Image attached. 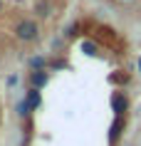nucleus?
<instances>
[{
  "label": "nucleus",
  "mask_w": 141,
  "mask_h": 146,
  "mask_svg": "<svg viewBox=\"0 0 141 146\" xmlns=\"http://www.w3.org/2000/svg\"><path fill=\"white\" fill-rule=\"evenodd\" d=\"M15 35L20 40H35L37 37V25L32 23V20H23V23H17V27H15Z\"/></svg>",
  "instance_id": "obj_1"
},
{
  "label": "nucleus",
  "mask_w": 141,
  "mask_h": 146,
  "mask_svg": "<svg viewBox=\"0 0 141 146\" xmlns=\"http://www.w3.org/2000/svg\"><path fill=\"white\" fill-rule=\"evenodd\" d=\"M111 107H114V114L121 116L126 111V107H129V102H126V97L121 92H114V94H111Z\"/></svg>",
  "instance_id": "obj_2"
},
{
  "label": "nucleus",
  "mask_w": 141,
  "mask_h": 146,
  "mask_svg": "<svg viewBox=\"0 0 141 146\" xmlns=\"http://www.w3.org/2000/svg\"><path fill=\"white\" fill-rule=\"evenodd\" d=\"M30 82H32V89H42L47 84V72H32Z\"/></svg>",
  "instance_id": "obj_3"
},
{
  "label": "nucleus",
  "mask_w": 141,
  "mask_h": 146,
  "mask_svg": "<svg viewBox=\"0 0 141 146\" xmlns=\"http://www.w3.org/2000/svg\"><path fill=\"white\" fill-rule=\"evenodd\" d=\"M25 102H27V107H30V109H37V107H40V102H42V97H40V89H30Z\"/></svg>",
  "instance_id": "obj_4"
},
{
  "label": "nucleus",
  "mask_w": 141,
  "mask_h": 146,
  "mask_svg": "<svg viewBox=\"0 0 141 146\" xmlns=\"http://www.w3.org/2000/svg\"><path fill=\"white\" fill-rule=\"evenodd\" d=\"M30 64H32L35 69H37V72H42V67H45V57H32V60H30Z\"/></svg>",
  "instance_id": "obj_5"
},
{
  "label": "nucleus",
  "mask_w": 141,
  "mask_h": 146,
  "mask_svg": "<svg viewBox=\"0 0 141 146\" xmlns=\"http://www.w3.org/2000/svg\"><path fill=\"white\" fill-rule=\"evenodd\" d=\"M17 114H20V116H27V114H30V107H27V102H20V107H17Z\"/></svg>",
  "instance_id": "obj_6"
},
{
  "label": "nucleus",
  "mask_w": 141,
  "mask_h": 146,
  "mask_svg": "<svg viewBox=\"0 0 141 146\" xmlns=\"http://www.w3.org/2000/svg\"><path fill=\"white\" fill-rule=\"evenodd\" d=\"M82 50H84L87 54H97V47H94L92 42H82Z\"/></svg>",
  "instance_id": "obj_7"
},
{
  "label": "nucleus",
  "mask_w": 141,
  "mask_h": 146,
  "mask_svg": "<svg viewBox=\"0 0 141 146\" xmlns=\"http://www.w3.org/2000/svg\"><path fill=\"white\" fill-rule=\"evenodd\" d=\"M139 69H141V57H139Z\"/></svg>",
  "instance_id": "obj_8"
}]
</instances>
